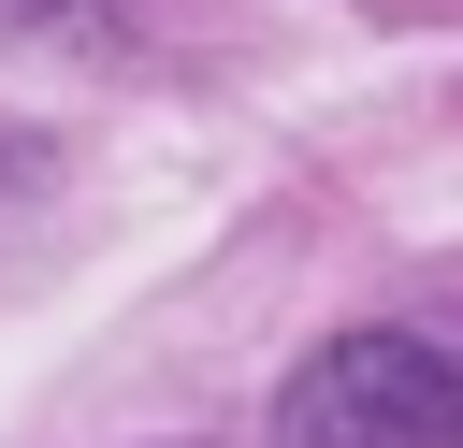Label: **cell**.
Masks as SVG:
<instances>
[{
	"label": "cell",
	"instance_id": "obj_1",
	"mask_svg": "<svg viewBox=\"0 0 463 448\" xmlns=\"http://www.w3.org/2000/svg\"><path fill=\"white\" fill-rule=\"evenodd\" d=\"M275 448H463V361L420 332H333L275 390Z\"/></svg>",
	"mask_w": 463,
	"mask_h": 448
},
{
	"label": "cell",
	"instance_id": "obj_2",
	"mask_svg": "<svg viewBox=\"0 0 463 448\" xmlns=\"http://www.w3.org/2000/svg\"><path fill=\"white\" fill-rule=\"evenodd\" d=\"M87 0H0V29H72Z\"/></svg>",
	"mask_w": 463,
	"mask_h": 448
},
{
	"label": "cell",
	"instance_id": "obj_3",
	"mask_svg": "<svg viewBox=\"0 0 463 448\" xmlns=\"http://www.w3.org/2000/svg\"><path fill=\"white\" fill-rule=\"evenodd\" d=\"M391 14H449V0H391Z\"/></svg>",
	"mask_w": 463,
	"mask_h": 448
}]
</instances>
